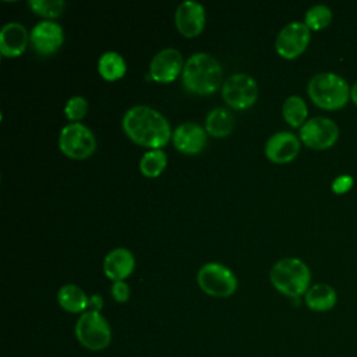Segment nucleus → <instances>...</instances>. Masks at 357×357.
Returning a JSON list of instances; mask_svg holds the SVG:
<instances>
[{"instance_id":"5","label":"nucleus","mask_w":357,"mask_h":357,"mask_svg":"<svg viewBox=\"0 0 357 357\" xmlns=\"http://www.w3.org/2000/svg\"><path fill=\"white\" fill-rule=\"evenodd\" d=\"M75 337L86 349L100 351L112 342V329L98 311H85L75 324Z\"/></svg>"},{"instance_id":"8","label":"nucleus","mask_w":357,"mask_h":357,"mask_svg":"<svg viewBox=\"0 0 357 357\" xmlns=\"http://www.w3.org/2000/svg\"><path fill=\"white\" fill-rule=\"evenodd\" d=\"M222 96L229 106L234 109H247L257 100L258 86L250 75L241 73L233 74L223 82Z\"/></svg>"},{"instance_id":"12","label":"nucleus","mask_w":357,"mask_h":357,"mask_svg":"<svg viewBox=\"0 0 357 357\" xmlns=\"http://www.w3.org/2000/svg\"><path fill=\"white\" fill-rule=\"evenodd\" d=\"M183 57L177 49L167 47L156 53L149 64L151 77L158 82H172L181 71Z\"/></svg>"},{"instance_id":"11","label":"nucleus","mask_w":357,"mask_h":357,"mask_svg":"<svg viewBox=\"0 0 357 357\" xmlns=\"http://www.w3.org/2000/svg\"><path fill=\"white\" fill-rule=\"evenodd\" d=\"M174 22L178 32L184 36L194 38L199 35L205 25L204 6L192 0L183 1L176 10Z\"/></svg>"},{"instance_id":"18","label":"nucleus","mask_w":357,"mask_h":357,"mask_svg":"<svg viewBox=\"0 0 357 357\" xmlns=\"http://www.w3.org/2000/svg\"><path fill=\"white\" fill-rule=\"evenodd\" d=\"M336 301H337V296L335 289L326 283L314 284L305 293L307 307L317 312H325L332 310Z\"/></svg>"},{"instance_id":"13","label":"nucleus","mask_w":357,"mask_h":357,"mask_svg":"<svg viewBox=\"0 0 357 357\" xmlns=\"http://www.w3.org/2000/svg\"><path fill=\"white\" fill-rule=\"evenodd\" d=\"M29 40L36 52L42 54H50L61 46L64 35L61 26L57 22L40 21L32 28L29 33Z\"/></svg>"},{"instance_id":"27","label":"nucleus","mask_w":357,"mask_h":357,"mask_svg":"<svg viewBox=\"0 0 357 357\" xmlns=\"http://www.w3.org/2000/svg\"><path fill=\"white\" fill-rule=\"evenodd\" d=\"M112 296L117 303H126L130 297V287L124 280L114 282L112 284Z\"/></svg>"},{"instance_id":"26","label":"nucleus","mask_w":357,"mask_h":357,"mask_svg":"<svg viewBox=\"0 0 357 357\" xmlns=\"http://www.w3.org/2000/svg\"><path fill=\"white\" fill-rule=\"evenodd\" d=\"M88 112V102L85 98L82 96H73L67 100L66 107H64V113L70 120H79L82 119Z\"/></svg>"},{"instance_id":"21","label":"nucleus","mask_w":357,"mask_h":357,"mask_svg":"<svg viewBox=\"0 0 357 357\" xmlns=\"http://www.w3.org/2000/svg\"><path fill=\"white\" fill-rule=\"evenodd\" d=\"M99 74L107 81H116L126 74V61L117 52H106L98 61Z\"/></svg>"},{"instance_id":"25","label":"nucleus","mask_w":357,"mask_h":357,"mask_svg":"<svg viewBox=\"0 0 357 357\" xmlns=\"http://www.w3.org/2000/svg\"><path fill=\"white\" fill-rule=\"evenodd\" d=\"M28 4L32 8V11L47 18L59 17L66 6L63 0H29Z\"/></svg>"},{"instance_id":"4","label":"nucleus","mask_w":357,"mask_h":357,"mask_svg":"<svg viewBox=\"0 0 357 357\" xmlns=\"http://www.w3.org/2000/svg\"><path fill=\"white\" fill-rule=\"evenodd\" d=\"M311 100L326 110L343 107L350 99V86L335 73H319L314 75L307 86Z\"/></svg>"},{"instance_id":"23","label":"nucleus","mask_w":357,"mask_h":357,"mask_svg":"<svg viewBox=\"0 0 357 357\" xmlns=\"http://www.w3.org/2000/svg\"><path fill=\"white\" fill-rule=\"evenodd\" d=\"M166 153L162 149H152L144 153V156L141 158L139 169L141 173L146 177H158L166 167Z\"/></svg>"},{"instance_id":"6","label":"nucleus","mask_w":357,"mask_h":357,"mask_svg":"<svg viewBox=\"0 0 357 357\" xmlns=\"http://www.w3.org/2000/svg\"><path fill=\"white\" fill-rule=\"evenodd\" d=\"M197 282L201 290L213 297H229L237 289L236 275L222 264H205L197 273Z\"/></svg>"},{"instance_id":"24","label":"nucleus","mask_w":357,"mask_h":357,"mask_svg":"<svg viewBox=\"0 0 357 357\" xmlns=\"http://www.w3.org/2000/svg\"><path fill=\"white\" fill-rule=\"evenodd\" d=\"M331 21H332L331 8L324 4H317V6H312L305 13L304 24L312 31H319L326 28L331 24Z\"/></svg>"},{"instance_id":"20","label":"nucleus","mask_w":357,"mask_h":357,"mask_svg":"<svg viewBox=\"0 0 357 357\" xmlns=\"http://www.w3.org/2000/svg\"><path fill=\"white\" fill-rule=\"evenodd\" d=\"M233 126H234V120L231 113L227 109L218 107L211 110L206 116L205 127L212 137L220 138V137L229 135L233 130Z\"/></svg>"},{"instance_id":"2","label":"nucleus","mask_w":357,"mask_h":357,"mask_svg":"<svg viewBox=\"0 0 357 357\" xmlns=\"http://www.w3.org/2000/svg\"><path fill=\"white\" fill-rule=\"evenodd\" d=\"M222 67L208 53H195L184 64L183 85L190 92L208 95L215 92L222 82Z\"/></svg>"},{"instance_id":"15","label":"nucleus","mask_w":357,"mask_h":357,"mask_svg":"<svg viewBox=\"0 0 357 357\" xmlns=\"http://www.w3.org/2000/svg\"><path fill=\"white\" fill-rule=\"evenodd\" d=\"M173 144L180 152L194 155L205 146L206 134L204 128L195 123H183L173 132Z\"/></svg>"},{"instance_id":"7","label":"nucleus","mask_w":357,"mask_h":357,"mask_svg":"<svg viewBox=\"0 0 357 357\" xmlns=\"http://www.w3.org/2000/svg\"><path fill=\"white\" fill-rule=\"evenodd\" d=\"M59 145L64 155L71 159H85L96 148L92 131L81 123H71L63 127L59 137Z\"/></svg>"},{"instance_id":"17","label":"nucleus","mask_w":357,"mask_h":357,"mask_svg":"<svg viewBox=\"0 0 357 357\" xmlns=\"http://www.w3.org/2000/svg\"><path fill=\"white\" fill-rule=\"evenodd\" d=\"M134 266H135L134 255L131 254L130 250L121 248V247L112 250L106 255L103 262L105 275L114 282L126 279L134 271Z\"/></svg>"},{"instance_id":"1","label":"nucleus","mask_w":357,"mask_h":357,"mask_svg":"<svg viewBox=\"0 0 357 357\" xmlns=\"http://www.w3.org/2000/svg\"><path fill=\"white\" fill-rule=\"evenodd\" d=\"M126 134L138 145L159 149L170 139L167 120L149 106H134L123 117Z\"/></svg>"},{"instance_id":"9","label":"nucleus","mask_w":357,"mask_h":357,"mask_svg":"<svg viewBox=\"0 0 357 357\" xmlns=\"http://www.w3.org/2000/svg\"><path fill=\"white\" fill-rule=\"evenodd\" d=\"M300 138L310 148L326 149L337 141L339 128L328 117H312L301 126Z\"/></svg>"},{"instance_id":"3","label":"nucleus","mask_w":357,"mask_h":357,"mask_svg":"<svg viewBox=\"0 0 357 357\" xmlns=\"http://www.w3.org/2000/svg\"><path fill=\"white\" fill-rule=\"evenodd\" d=\"M269 278L278 291L297 298L310 289L311 272L301 259L283 258L272 266Z\"/></svg>"},{"instance_id":"19","label":"nucleus","mask_w":357,"mask_h":357,"mask_svg":"<svg viewBox=\"0 0 357 357\" xmlns=\"http://www.w3.org/2000/svg\"><path fill=\"white\" fill-rule=\"evenodd\" d=\"M57 301L66 311L77 314L88 310L89 298L81 287L75 284H64L57 293Z\"/></svg>"},{"instance_id":"14","label":"nucleus","mask_w":357,"mask_h":357,"mask_svg":"<svg viewBox=\"0 0 357 357\" xmlns=\"http://www.w3.org/2000/svg\"><path fill=\"white\" fill-rule=\"evenodd\" d=\"M300 151L298 138L289 132L280 131L273 134L265 144V155L275 163H287L293 160Z\"/></svg>"},{"instance_id":"30","label":"nucleus","mask_w":357,"mask_h":357,"mask_svg":"<svg viewBox=\"0 0 357 357\" xmlns=\"http://www.w3.org/2000/svg\"><path fill=\"white\" fill-rule=\"evenodd\" d=\"M350 98L351 100L354 102V105L357 106V82L351 86V91H350Z\"/></svg>"},{"instance_id":"28","label":"nucleus","mask_w":357,"mask_h":357,"mask_svg":"<svg viewBox=\"0 0 357 357\" xmlns=\"http://www.w3.org/2000/svg\"><path fill=\"white\" fill-rule=\"evenodd\" d=\"M353 185V178L350 176H339L332 184V188L337 194H343L349 191V188Z\"/></svg>"},{"instance_id":"22","label":"nucleus","mask_w":357,"mask_h":357,"mask_svg":"<svg viewBox=\"0 0 357 357\" xmlns=\"http://www.w3.org/2000/svg\"><path fill=\"white\" fill-rule=\"evenodd\" d=\"M307 113L308 110L305 102L297 95L289 96L283 103V117L293 127L303 126L305 123Z\"/></svg>"},{"instance_id":"29","label":"nucleus","mask_w":357,"mask_h":357,"mask_svg":"<svg viewBox=\"0 0 357 357\" xmlns=\"http://www.w3.org/2000/svg\"><path fill=\"white\" fill-rule=\"evenodd\" d=\"M102 305H103V300L100 296H96L93 294L92 297H89V301H88V310L86 311H100L102 310Z\"/></svg>"},{"instance_id":"10","label":"nucleus","mask_w":357,"mask_h":357,"mask_svg":"<svg viewBox=\"0 0 357 357\" xmlns=\"http://www.w3.org/2000/svg\"><path fill=\"white\" fill-rule=\"evenodd\" d=\"M310 28L300 21H293L284 25L276 36V52L284 59H296L310 43Z\"/></svg>"},{"instance_id":"16","label":"nucleus","mask_w":357,"mask_h":357,"mask_svg":"<svg viewBox=\"0 0 357 357\" xmlns=\"http://www.w3.org/2000/svg\"><path fill=\"white\" fill-rule=\"evenodd\" d=\"M28 43V32L20 22H8L0 31V52L6 57L20 56Z\"/></svg>"}]
</instances>
